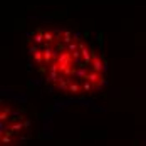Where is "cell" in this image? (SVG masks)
Masks as SVG:
<instances>
[{"label":"cell","instance_id":"cell-1","mask_svg":"<svg viewBox=\"0 0 146 146\" xmlns=\"http://www.w3.org/2000/svg\"><path fill=\"white\" fill-rule=\"evenodd\" d=\"M27 52L35 72L59 94L92 96L108 82L102 54L77 30L56 25L37 27L27 35Z\"/></svg>","mask_w":146,"mask_h":146},{"label":"cell","instance_id":"cell-2","mask_svg":"<svg viewBox=\"0 0 146 146\" xmlns=\"http://www.w3.org/2000/svg\"><path fill=\"white\" fill-rule=\"evenodd\" d=\"M29 134L25 113L12 102H2V146H22Z\"/></svg>","mask_w":146,"mask_h":146}]
</instances>
